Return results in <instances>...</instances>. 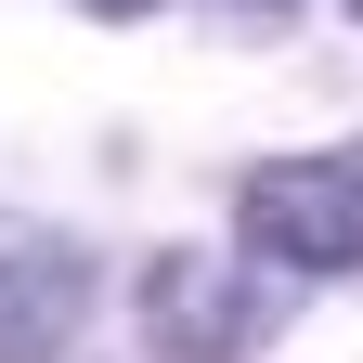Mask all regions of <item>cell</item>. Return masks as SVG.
<instances>
[{"instance_id": "6da1fadb", "label": "cell", "mask_w": 363, "mask_h": 363, "mask_svg": "<svg viewBox=\"0 0 363 363\" xmlns=\"http://www.w3.org/2000/svg\"><path fill=\"white\" fill-rule=\"evenodd\" d=\"M234 234L272 272H363V143L325 156H259L234 182Z\"/></svg>"}, {"instance_id": "7a4b0ae2", "label": "cell", "mask_w": 363, "mask_h": 363, "mask_svg": "<svg viewBox=\"0 0 363 363\" xmlns=\"http://www.w3.org/2000/svg\"><path fill=\"white\" fill-rule=\"evenodd\" d=\"M272 325H286V286H259V259H208V247H156L143 259L156 363H247Z\"/></svg>"}, {"instance_id": "3957f363", "label": "cell", "mask_w": 363, "mask_h": 363, "mask_svg": "<svg viewBox=\"0 0 363 363\" xmlns=\"http://www.w3.org/2000/svg\"><path fill=\"white\" fill-rule=\"evenodd\" d=\"M91 298H104L91 247L52 234V220H26V208H0V363H65Z\"/></svg>"}, {"instance_id": "277c9868", "label": "cell", "mask_w": 363, "mask_h": 363, "mask_svg": "<svg viewBox=\"0 0 363 363\" xmlns=\"http://www.w3.org/2000/svg\"><path fill=\"white\" fill-rule=\"evenodd\" d=\"M91 13H156V0H91Z\"/></svg>"}, {"instance_id": "5b68a950", "label": "cell", "mask_w": 363, "mask_h": 363, "mask_svg": "<svg viewBox=\"0 0 363 363\" xmlns=\"http://www.w3.org/2000/svg\"><path fill=\"white\" fill-rule=\"evenodd\" d=\"M337 13H350V26H363V0H337Z\"/></svg>"}]
</instances>
